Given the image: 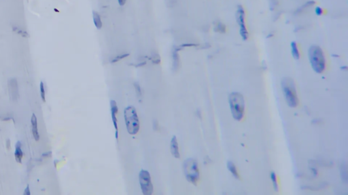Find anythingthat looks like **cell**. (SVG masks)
<instances>
[{
  "label": "cell",
  "instance_id": "1",
  "mask_svg": "<svg viewBox=\"0 0 348 195\" xmlns=\"http://www.w3.org/2000/svg\"><path fill=\"white\" fill-rule=\"evenodd\" d=\"M311 67L318 73L323 72L326 68V59L322 50L318 46H312L308 51Z\"/></svg>",
  "mask_w": 348,
  "mask_h": 195
},
{
  "label": "cell",
  "instance_id": "2",
  "mask_svg": "<svg viewBox=\"0 0 348 195\" xmlns=\"http://www.w3.org/2000/svg\"><path fill=\"white\" fill-rule=\"evenodd\" d=\"M232 115L237 121H241L244 116L245 100L243 96L238 92H233L229 98Z\"/></svg>",
  "mask_w": 348,
  "mask_h": 195
},
{
  "label": "cell",
  "instance_id": "3",
  "mask_svg": "<svg viewBox=\"0 0 348 195\" xmlns=\"http://www.w3.org/2000/svg\"><path fill=\"white\" fill-rule=\"evenodd\" d=\"M282 88L288 105L292 108L297 107L299 105V98L294 81L290 77H284L282 81Z\"/></svg>",
  "mask_w": 348,
  "mask_h": 195
},
{
  "label": "cell",
  "instance_id": "4",
  "mask_svg": "<svg viewBox=\"0 0 348 195\" xmlns=\"http://www.w3.org/2000/svg\"><path fill=\"white\" fill-rule=\"evenodd\" d=\"M124 117L127 130L130 135H135L140 130V121L136 109L133 106L125 108Z\"/></svg>",
  "mask_w": 348,
  "mask_h": 195
},
{
  "label": "cell",
  "instance_id": "5",
  "mask_svg": "<svg viewBox=\"0 0 348 195\" xmlns=\"http://www.w3.org/2000/svg\"><path fill=\"white\" fill-rule=\"evenodd\" d=\"M183 167L186 180L189 182L196 185L200 178L197 161L192 158H187L184 161Z\"/></svg>",
  "mask_w": 348,
  "mask_h": 195
},
{
  "label": "cell",
  "instance_id": "6",
  "mask_svg": "<svg viewBox=\"0 0 348 195\" xmlns=\"http://www.w3.org/2000/svg\"><path fill=\"white\" fill-rule=\"evenodd\" d=\"M139 181L143 195H152L153 193V185L151 176L147 170H142L139 173Z\"/></svg>",
  "mask_w": 348,
  "mask_h": 195
},
{
  "label": "cell",
  "instance_id": "7",
  "mask_svg": "<svg viewBox=\"0 0 348 195\" xmlns=\"http://www.w3.org/2000/svg\"><path fill=\"white\" fill-rule=\"evenodd\" d=\"M245 11L243 7L242 6L238 7L237 12V20L238 25L239 27V33L240 35L243 40H246L248 38V32L245 25Z\"/></svg>",
  "mask_w": 348,
  "mask_h": 195
},
{
  "label": "cell",
  "instance_id": "8",
  "mask_svg": "<svg viewBox=\"0 0 348 195\" xmlns=\"http://www.w3.org/2000/svg\"><path fill=\"white\" fill-rule=\"evenodd\" d=\"M110 108H111V116L112 120L113 122L115 130H116V138H119V127H118V120L116 115L118 113V106L116 102L114 100L110 101Z\"/></svg>",
  "mask_w": 348,
  "mask_h": 195
},
{
  "label": "cell",
  "instance_id": "9",
  "mask_svg": "<svg viewBox=\"0 0 348 195\" xmlns=\"http://www.w3.org/2000/svg\"><path fill=\"white\" fill-rule=\"evenodd\" d=\"M171 152L175 158H179L180 157L178 143L176 136H174L171 140Z\"/></svg>",
  "mask_w": 348,
  "mask_h": 195
},
{
  "label": "cell",
  "instance_id": "10",
  "mask_svg": "<svg viewBox=\"0 0 348 195\" xmlns=\"http://www.w3.org/2000/svg\"><path fill=\"white\" fill-rule=\"evenodd\" d=\"M31 126H32V133L34 139L35 140V141H39V140H40V134H39L38 129L37 117H36V116L34 113H33L32 116H31Z\"/></svg>",
  "mask_w": 348,
  "mask_h": 195
},
{
  "label": "cell",
  "instance_id": "11",
  "mask_svg": "<svg viewBox=\"0 0 348 195\" xmlns=\"http://www.w3.org/2000/svg\"><path fill=\"white\" fill-rule=\"evenodd\" d=\"M20 146H21V144H20V142H17V144H16L14 156H15L16 161H17V162L19 163H21V161H22V158H23V151H22L21 149H20Z\"/></svg>",
  "mask_w": 348,
  "mask_h": 195
},
{
  "label": "cell",
  "instance_id": "12",
  "mask_svg": "<svg viewBox=\"0 0 348 195\" xmlns=\"http://www.w3.org/2000/svg\"><path fill=\"white\" fill-rule=\"evenodd\" d=\"M179 50L177 47H174V50H173V59H174V69L175 70L177 69V67L179 66V55H178Z\"/></svg>",
  "mask_w": 348,
  "mask_h": 195
},
{
  "label": "cell",
  "instance_id": "13",
  "mask_svg": "<svg viewBox=\"0 0 348 195\" xmlns=\"http://www.w3.org/2000/svg\"><path fill=\"white\" fill-rule=\"evenodd\" d=\"M227 167H228L229 171H231V173L233 174V176L235 178L237 179L240 178L239 174L238 173L237 168L233 163V162H231V161H229L228 163H227Z\"/></svg>",
  "mask_w": 348,
  "mask_h": 195
},
{
  "label": "cell",
  "instance_id": "14",
  "mask_svg": "<svg viewBox=\"0 0 348 195\" xmlns=\"http://www.w3.org/2000/svg\"><path fill=\"white\" fill-rule=\"evenodd\" d=\"M93 16L94 24H95L97 28H98V29H100V28L102 27V22H101V20L100 15H99L97 12L94 11L93 12Z\"/></svg>",
  "mask_w": 348,
  "mask_h": 195
},
{
  "label": "cell",
  "instance_id": "15",
  "mask_svg": "<svg viewBox=\"0 0 348 195\" xmlns=\"http://www.w3.org/2000/svg\"><path fill=\"white\" fill-rule=\"evenodd\" d=\"M291 52L292 56L294 57L296 60H298L300 58V52L299 51V49H298L297 43H296V42H294V41H292L291 43Z\"/></svg>",
  "mask_w": 348,
  "mask_h": 195
},
{
  "label": "cell",
  "instance_id": "16",
  "mask_svg": "<svg viewBox=\"0 0 348 195\" xmlns=\"http://www.w3.org/2000/svg\"><path fill=\"white\" fill-rule=\"evenodd\" d=\"M271 181L272 182L273 184V187L276 191H278V183H277V177L276 173L274 172H271Z\"/></svg>",
  "mask_w": 348,
  "mask_h": 195
},
{
  "label": "cell",
  "instance_id": "17",
  "mask_svg": "<svg viewBox=\"0 0 348 195\" xmlns=\"http://www.w3.org/2000/svg\"><path fill=\"white\" fill-rule=\"evenodd\" d=\"M40 94H41L42 100L44 102H46V93H45V89H44V85L43 82L40 83Z\"/></svg>",
  "mask_w": 348,
  "mask_h": 195
},
{
  "label": "cell",
  "instance_id": "18",
  "mask_svg": "<svg viewBox=\"0 0 348 195\" xmlns=\"http://www.w3.org/2000/svg\"><path fill=\"white\" fill-rule=\"evenodd\" d=\"M134 87H135V89L136 91V93H137V96L139 98H142V89H141L140 87V85L137 83H134Z\"/></svg>",
  "mask_w": 348,
  "mask_h": 195
},
{
  "label": "cell",
  "instance_id": "19",
  "mask_svg": "<svg viewBox=\"0 0 348 195\" xmlns=\"http://www.w3.org/2000/svg\"><path fill=\"white\" fill-rule=\"evenodd\" d=\"M128 56H129V54H120V56H116V57H115V58H114V59H112V61H111V62H112V63H114V62H118V61H120V60H122V59H123V58H126V57H127Z\"/></svg>",
  "mask_w": 348,
  "mask_h": 195
},
{
  "label": "cell",
  "instance_id": "20",
  "mask_svg": "<svg viewBox=\"0 0 348 195\" xmlns=\"http://www.w3.org/2000/svg\"><path fill=\"white\" fill-rule=\"evenodd\" d=\"M216 31L220 33H224L225 31H226V27H225V26L223 24H222L221 22H219L218 24L216 25Z\"/></svg>",
  "mask_w": 348,
  "mask_h": 195
},
{
  "label": "cell",
  "instance_id": "21",
  "mask_svg": "<svg viewBox=\"0 0 348 195\" xmlns=\"http://www.w3.org/2000/svg\"><path fill=\"white\" fill-rule=\"evenodd\" d=\"M315 12H316V14H317L318 16H321L322 14H323V10L322 8H321L320 7H317L315 10Z\"/></svg>",
  "mask_w": 348,
  "mask_h": 195
},
{
  "label": "cell",
  "instance_id": "22",
  "mask_svg": "<svg viewBox=\"0 0 348 195\" xmlns=\"http://www.w3.org/2000/svg\"><path fill=\"white\" fill-rule=\"evenodd\" d=\"M126 1L127 0H118V1H119V4L120 6H123L126 3Z\"/></svg>",
  "mask_w": 348,
  "mask_h": 195
},
{
  "label": "cell",
  "instance_id": "23",
  "mask_svg": "<svg viewBox=\"0 0 348 195\" xmlns=\"http://www.w3.org/2000/svg\"><path fill=\"white\" fill-rule=\"evenodd\" d=\"M31 193L29 192V186H27V188H26L25 192H24V195H29Z\"/></svg>",
  "mask_w": 348,
  "mask_h": 195
},
{
  "label": "cell",
  "instance_id": "24",
  "mask_svg": "<svg viewBox=\"0 0 348 195\" xmlns=\"http://www.w3.org/2000/svg\"><path fill=\"white\" fill-rule=\"evenodd\" d=\"M10 146V140H8L7 141V147H8V149H9V147Z\"/></svg>",
  "mask_w": 348,
  "mask_h": 195
}]
</instances>
